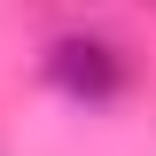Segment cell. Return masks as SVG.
Segmentation results:
<instances>
[{
	"mask_svg": "<svg viewBox=\"0 0 156 156\" xmlns=\"http://www.w3.org/2000/svg\"><path fill=\"white\" fill-rule=\"evenodd\" d=\"M39 78H47L62 101L101 109V101H117L125 86H133V55H125L117 39H101V31H62V39H47Z\"/></svg>",
	"mask_w": 156,
	"mask_h": 156,
	"instance_id": "1",
	"label": "cell"
}]
</instances>
